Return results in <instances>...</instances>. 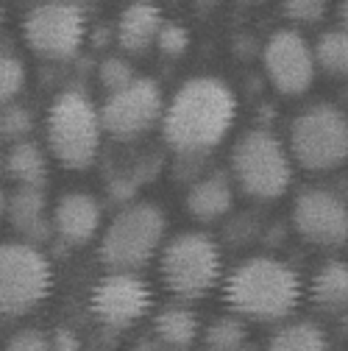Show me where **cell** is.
I'll return each mask as SVG.
<instances>
[{"instance_id": "18", "label": "cell", "mask_w": 348, "mask_h": 351, "mask_svg": "<svg viewBox=\"0 0 348 351\" xmlns=\"http://www.w3.org/2000/svg\"><path fill=\"white\" fill-rule=\"evenodd\" d=\"M310 301L323 313L348 310V262L332 259L315 271L310 282Z\"/></svg>"}, {"instance_id": "6", "label": "cell", "mask_w": 348, "mask_h": 351, "mask_svg": "<svg viewBox=\"0 0 348 351\" xmlns=\"http://www.w3.org/2000/svg\"><path fill=\"white\" fill-rule=\"evenodd\" d=\"M159 274L179 298H201L221 279V248L209 234L182 232L162 248Z\"/></svg>"}, {"instance_id": "32", "label": "cell", "mask_w": 348, "mask_h": 351, "mask_svg": "<svg viewBox=\"0 0 348 351\" xmlns=\"http://www.w3.org/2000/svg\"><path fill=\"white\" fill-rule=\"evenodd\" d=\"M9 212V198H6V193L3 190H0V217H3Z\"/></svg>"}, {"instance_id": "8", "label": "cell", "mask_w": 348, "mask_h": 351, "mask_svg": "<svg viewBox=\"0 0 348 351\" xmlns=\"http://www.w3.org/2000/svg\"><path fill=\"white\" fill-rule=\"evenodd\" d=\"M53 271L31 243L0 245V315H23L48 298Z\"/></svg>"}, {"instance_id": "19", "label": "cell", "mask_w": 348, "mask_h": 351, "mask_svg": "<svg viewBox=\"0 0 348 351\" xmlns=\"http://www.w3.org/2000/svg\"><path fill=\"white\" fill-rule=\"evenodd\" d=\"M6 170L23 187H42L48 179V159L36 143H14L6 154Z\"/></svg>"}, {"instance_id": "20", "label": "cell", "mask_w": 348, "mask_h": 351, "mask_svg": "<svg viewBox=\"0 0 348 351\" xmlns=\"http://www.w3.org/2000/svg\"><path fill=\"white\" fill-rule=\"evenodd\" d=\"M156 340L167 348H187L198 337V318L187 306H167L153 321Z\"/></svg>"}, {"instance_id": "27", "label": "cell", "mask_w": 348, "mask_h": 351, "mask_svg": "<svg viewBox=\"0 0 348 351\" xmlns=\"http://www.w3.org/2000/svg\"><path fill=\"white\" fill-rule=\"evenodd\" d=\"M156 45H159V51L164 56H182L190 48V31L184 25H179V23H164L162 31H159Z\"/></svg>"}, {"instance_id": "29", "label": "cell", "mask_w": 348, "mask_h": 351, "mask_svg": "<svg viewBox=\"0 0 348 351\" xmlns=\"http://www.w3.org/2000/svg\"><path fill=\"white\" fill-rule=\"evenodd\" d=\"M6 351H53V340L36 329H23L6 343Z\"/></svg>"}, {"instance_id": "3", "label": "cell", "mask_w": 348, "mask_h": 351, "mask_svg": "<svg viewBox=\"0 0 348 351\" xmlns=\"http://www.w3.org/2000/svg\"><path fill=\"white\" fill-rule=\"evenodd\" d=\"M101 109L78 90H64L48 112V143L53 156L73 170L90 167L101 148Z\"/></svg>"}, {"instance_id": "33", "label": "cell", "mask_w": 348, "mask_h": 351, "mask_svg": "<svg viewBox=\"0 0 348 351\" xmlns=\"http://www.w3.org/2000/svg\"><path fill=\"white\" fill-rule=\"evenodd\" d=\"M340 20H343V25H340V28H343V31H348V3L340 9Z\"/></svg>"}, {"instance_id": "24", "label": "cell", "mask_w": 348, "mask_h": 351, "mask_svg": "<svg viewBox=\"0 0 348 351\" xmlns=\"http://www.w3.org/2000/svg\"><path fill=\"white\" fill-rule=\"evenodd\" d=\"M25 86V64L14 56L0 51V106H6Z\"/></svg>"}, {"instance_id": "13", "label": "cell", "mask_w": 348, "mask_h": 351, "mask_svg": "<svg viewBox=\"0 0 348 351\" xmlns=\"http://www.w3.org/2000/svg\"><path fill=\"white\" fill-rule=\"evenodd\" d=\"M90 306L106 326H132L151 310V290L140 276L114 271L92 287Z\"/></svg>"}, {"instance_id": "1", "label": "cell", "mask_w": 348, "mask_h": 351, "mask_svg": "<svg viewBox=\"0 0 348 351\" xmlns=\"http://www.w3.org/2000/svg\"><path fill=\"white\" fill-rule=\"evenodd\" d=\"M237 101L221 78H190L179 86L162 114V134L170 148L195 156L221 143L234 123Z\"/></svg>"}, {"instance_id": "9", "label": "cell", "mask_w": 348, "mask_h": 351, "mask_svg": "<svg viewBox=\"0 0 348 351\" xmlns=\"http://www.w3.org/2000/svg\"><path fill=\"white\" fill-rule=\"evenodd\" d=\"M28 48L45 59H70L86 39V17L75 3H42L23 20Z\"/></svg>"}, {"instance_id": "10", "label": "cell", "mask_w": 348, "mask_h": 351, "mask_svg": "<svg viewBox=\"0 0 348 351\" xmlns=\"http://www.w3.org/2000/svg\"><path fill=\"white\" fill-rule=\"evenodd\" d=\"M164 114V98L151 78H134L128 86L112 93L101 106L103 131L117 140H134Z\"/></svg>"}, {"instance_id": "11", "label": "cell", "mask_w": 348, "mask_h": 351, "mask_svg": "<svg viewBox=\"0 0 348 351\" xmlns=\"http://www.w3.org/2000/svg\"><path fill=\"white\" fill-rule=\"evenodd\" d=\"M293 226L312 245H343L348 240V204L334 190L310 187L293 204Z\"/></svg>"}, {"instance_id": "26", "label": "cell", "mask_w": 348, "mask_h": 351, "mask_svg": "<svg viewBox=\"0 0 348 351\" xmlns=\"http://www.w3.org/2000/svg\"><path fill=\"white\" fill-rule=\"evenodd\" d=\"M98 78H101V84L106 86L109 95H112V93L123 90V86H128L137 75H134L132 64H128L123 56H109V59H103L98 64Z\"/></svg>"}, {"instance_id": "22", "label": "cell", "mask_w": 348, "mask_h": 351, "mask_svg": "<svg viewBox=\"0 0 348 351\" xmlns=\"http://www.w3.org/2000/svg\"><path fill=\"white\" fill-rule=\"evenodd\" d=\"M315 62L332 75H348V31H326L315 45Z\"/></svg>"}, {"instance_id": "2", "label": "cell", "mask_w": 348, "mask_h": 351, "mask_svg": "<svg viewBox=\"0 0 348 351\" xmlns=\"http://www.w3.org/2000/svg\"><path fill=\"white\" fill-rule=\"evenodd\" d=\"M223 298L240 315L256 321H279L298 306L301 279L282 259L251 256L226 276Z\"/></svg>"}, {"instance_id": "16", "label": "cell", "mask_w": 348, "mask_h": 351, "mask_svg": "<svg viewBox=\"0 0 348 351\" xmlns=\"http://www.w3.org/2000/svg\"><path fill=\"white\" fill-rule=\"evenodd\" d=\"M9 221L28 240H48L53 217H48V201L42 187H20L9 198Z\"/></svg>"}, {"instance_id": "7", "label": "cell", "mask_w": 348, "mask_h": 351, "mask_svg": "<svg viewBox=\"0 0 348 351\" xmlns=\"http://www.w3.org/2000/svg\"><path fill=\"white\" fill-rule=\"evenodd\" d=\"M164 237V215L153 204L125 206L101 240V259L114 271H134L159 251Z\"/></svg>"}, {"instance_id": "31", "label": "cell", "mask_w": 348, "mask_h": 351, "mask_svg": "<svg viewBox=\"0 0 348 351\" xmlns=\"http://www.w3.org/2000/svg\"><path fill=\"white\" fill-rule=\"evenodd\" d=\"M134 351H167V346L159 343V340H140Z\"/></svg>"}, {"instance_id": "12", "label": "cell", "mask_w": 348, "mask_h": 351, "mask_svg": "<svg viewBox=\"0 0 348 351\" xmlns=\"http://www.w3.org/2000/svg\"><path fill=\"white\" fill-rule=\"evenodd\" d=\"M265 73L282 95H301L315 81V51L298 31H276L262 53Z\"/></svg>"}, {"instance_id": "5", "label": "cell", "mask_w": 348, "mask_h": 351, "mask_svg": "<svg viewBox=\"0 0 348 351\" xmlns=\"http://www.w3.org/2000/svg\"><path fill=\"white\" fill-rule=\"evenodd\" d=\"M232 173L248 195L271 201L284 195L293 182V156L271 131L253 128L232 151Z\"/></svg>"}, {"instance_id": "28", "label": "cell", "mask_w": 348, "mask_h": 351, "mask_svg": "<svg viewBox=\"0 0 348 351\" xmlns=\"http://www.w3.org/2000/svg\"><path fill=\"white\" fill-rule=\"evenodd\" d=\"M284 14L293 23L312 25L326 17V3H321V0H293V3H284Z\"/></svg>"}, {"instance_id": "25", "label": "cell", "mask_w": 348, "mask_h": 351, "mask_svg": "<svg viewBox=\"0 0 348 351\" xmlns=\"http://www.w3.org/2000/svg\"><path fill=\"white\" fill-rule=\"evenodd\" d=\"M31 128H34V114L28 106H20V104L3 106V112H0V137L23 143L31 134Z\"/></svg>"}, {"instance_id": "4", "label": "cell", "mask_w": 348, "mask_h": 351, "mask_svg": "<svg viewBox=\"0 0 348 351\" xmlns=\"http://www.w3.org/2000/svg\"><path fill=\"white\" fill-rule=\"evenodd\" d=\"M290 156L303 170L326 173L348 159V114L334 104L303 109L290 125Z\"/></svg>"}, {"instance_id": "17", "label": "cell", "mask_w": 348, "mask_h": 351, "mask_svg": "<svg viewBox=\"0 0 348 351\" xmlns=\"http://www.w3.org/2000/svg\"><path fill=\"white\" fill-rule=\"evenodd\" d=\"M234 204V187L226 176L221 173H209L203 179H198L190 193H187V209L192 217L209 223V221H221L223 215H229Z\"/></svg>"}, {"instance_id": "34", "label": "cell", "mask_w": 348, "mask_h": 351, "mask_svg": "<svg viewBox=\"0 0 348 351\" xmlns=\"http://www.w3.org/2000/svg\"><path fill=\"white\" fill-rule=\"evenodd\" d=\"M243 351H259V348H251V346H245V348H243Z\"/></svg>"}, {"instance_id": "30", "label": "cell", "mask_w": 348, "mask_h": 351, "mask_svg": "<svg viewBox=\"0 0 348 351\" xmlns=\"http://www.w3.org/2000/svg\"><path fill=\"white\" fill-rule=\"evenodd\" d=\"M53 351H81V340L75 337L73 329L59 326V332L53 335Z\"/></svg>"}, {"instance_id": "23", "label": "cell", "mask_w": 348, "mask_h": 351, "mask_svg": "<svg viewBox=\"0 0 348 351\" xmlns=\"http://www.w3.org/2000/svg\"><path fill=\"white\" fill-rule=\"evenodd\" d=\"M209 351H243L245 348V324L240 318H217L206 329Z\"/></svg>"}, {"instance_id": "21", "label": "cell", "mask_w": 348, "mask_h": 351, "mask_svg": "<svg viewBox=\"0 0 348 351\" xmlns=\"http://www.w3.org/2000/svg\"><path fill=\"white\" fill-rule=\"evenodd\" d=\"M268 351H329V343H326V335L315 324L298 321V324L282 326L271 337Z\"/></svg>"}, {"instance_id": "15", "label": "cell", "mask_w": 348, "mask_h": 351, "mask_svg": "<svg viewBox=\"0 0 348 351\" xmlns=\"http://www.w3.org/2000/svg\"><path fill=\"white\" fill-rule=\"evenodd\" d=\"M162 25H164V20H162V12L156 6L132 3L128 9H123V14L117 20L114 39L125 53H142L159 39Z\"/></svg>"}, {"instance_id": "14", "label": "cell", "mask_w": 348, "mask_h": 351, "mask_svg": "<svg viewBox=\"0 0 348 351\" xmlns=\"http://www.w3.org/2000/svg\"><path fill=\"white\" fill-rule=\"evenodd\" d=\"M101 229V204L90 193H67L53 209V232L67 245L90 243Z\"/></svg>"}]
</instances>
